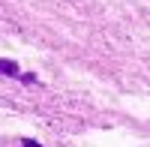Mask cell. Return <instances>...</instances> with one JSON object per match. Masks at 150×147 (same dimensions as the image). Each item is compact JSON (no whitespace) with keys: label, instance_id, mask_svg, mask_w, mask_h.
<instances>
[{"label":"cell","instance_id":"obj_1","mask_svg":"<svg viewBox=\"0 0 150 147\" xmlns=\"http://www.w3.org/2000/svg\"><path fill=\"white\" fill-rule=\"evenodd\" d=\"M0 75H18V63H15V60L0 57Z\"/></svg>","mask_w":150,"mask_h":147},{"label":"cell","instance_id":"obj_2","mask_svg":"<svg viewBox=\"0 0 150 147\" xmlns=\"http://www.w3.org/2000/svg\"><path fill=\"white\" fill-rule=\"evenodd\" d=\"M21 81H24V84H36V75H33V72H24Z\"/></svg>","mask_w":150,"mask_h":147},{"label":"cell","instance_id":"obj_3","mask_svg":"<svg viewBox=\"0 0 150 147\" xmlns=\"http://www.w3.org/2000/svg\"><path fill=\"white\" fill-rule=\"evenodd\" d=\"M21 147H42V144H36L33 138H21Z\"/></svg>","mask_w":150,"mask_h":147}]
</instances>
